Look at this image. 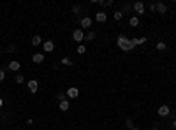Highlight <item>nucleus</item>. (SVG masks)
Listing matches in <instances>:
<instances>
[{
	"instance_id": "obj_21",
	"label": "nucleus",
	"mask_w": 176,
	"mask_h": 130,
	"mask_svg": "<svg viewBox=\"0 0 176 130\" xmlns=\"http://www.w3.org/2000/svg\"><path fill=\"white\" fill-rule=\"evenodd\" d=\"M165 48H167V44H165V42H157V49H159V51H164Z\"/></svg>"
},
{
	"instance_id": "obj_25",
	"label": "nucleus",
	"mask_w": 176,
	"mask_h": 130,
	"mask_svg": "<svg viewBox=\"0 0 176 130\" xmlns=\"http://www.w3.org/2000/svg\"><path fill=\"white\" fill-rule=\"evenodd\" d=\"M130 11V5L129 4H125V5H123V11H122V14H125V13H129Z\"/></svg>"
},
{
	"instance_id": "obj_31",
	"label": "nucleus",
	"mask_w": 176,
	"mask_h": 130,
	"mask_svg": "<svg viewBox=\"0 0 176 130\" xmlns=\"http://www.w3.org/2000/svg\"><path fill=\"white\" fill-rule=\"evenodd\" d=\"M173 128H176V119H174V121H173Z\"/></svg>"
},
{
	"instance_id": "obj_8",
	"label": "nucleus",
	"mask_w": 176,
	"mask_h": 130,
	"mask_svg": "<svg viewBox=\"0 0 176 130\" xmlns=\"http://www.w3.org/2000/svg\"><path fill=\"white\" fill-rule=\"evenodd\" d=\"M32 62H34V63H43V62H44V55H43V53L32 55Z\"/></svg>"
},
{
	"instance_id": "obj_2",
	"label": "nucleus",
	"mask_w": 176,
	"mask_h": 130,
	"mask_svg": "<svg viewBox=\"0 0 176 130\" xmlns=\"http://www.w3.org/2000/svg\"><path fill=\"white\" fill-rule=\"evenodd\" d=\"M72 39H74L76 42H81V41H85V32H83L81 28H76L74 32H72Z\"/></svg>"
},
{
	"instance_id": "obj_13",
	"label": "nucleus",
	"mask_w": 176,
	"mask_h": 130,
	"mask_svg": "<svg viewBox=\"0 0 176 130\" xmlns=\"http://www.w3.org/2000/svg\"><path fill=\"white\" fill-rule=\"evenodd\" d=\"M132 44L134 46H143V44H146V37H139V39H130Z\"/></svg>"
},
{
	"instance_id": "obj_27",
	"label": "nucleus",
	"mask_w": 176,
	"mask_h": 130,
	"mask_svg": "<svg viewBox=\"0 0 176 130\" xmlns=\"http://www.w3.org/2000/svg\"><path fill=\"white\" fill-rule=\"evenodd\" d=\"M127 127H129V128H130V130H132V128H134V123H132V119H130V118H129V119H127Z\"/></svg>"
},
{
	"instance_id": "obj_32",
	"label": "nucleus",
	"mask_w": 176,
	"mask_h": 130,
	"mask_svg": "<svg viewBox=\"0 0 176 130\" xmlns=\"http://www.w3.org/2000/svg\"><path fill=\"white\" fill-rule=\"evenodd\" d=\"M132 130H139V128H137V127H134V128H132Z\"/></svg>"
},
{
	"instance_id": "obj_23",
	"label": "nucleus",
	"mask_w": 176,
	"mask_h": 130,
	"mask_svg": "<svg viewBox=\"0 0 176 130\" xmlns=\"http://www.w3.org/2000/svg\"><path fill=\"white\" fill-rule=\"evenodd\" d=\"M85 51H86V48L83 46V44H79V46H78V53H79V55H83Z\"/></svg>"
},
{
	"instance_id": "obj_3",
	"label": "nucleus",
	"mask_w": 176,
	"mask_h": 130,
	"mask_svg": "<svg viewBox=\"0 0 176 130\" xmlns=\"http://www.w3.org/2000/svg\"><path fill=\"white\" fill-rule=\"evenodd\" d=\"M67 97H69V98H78V97H79V90H78L76 86H70V88L67 90Z\"/></svg>"
},
{
	"instance_id": "obj_24",
	"label": "nucleus",
	"mask_w": 176,
	"mask_h": 130,
	"mask_svg": "<svg viewBox=\"0 0 176 130\" xmlns=\"http://www.w3.org/2000/svg\"><path fill=\"white\" fill-rule=\"evenodd\" d=\"M72 13H74V14H79V13H81V7H79V5H74V7H72Z\"/></svg>"
},
{
	"instance_id": "obj_10",
	"label": "nucleus",
	"mask_w": 176,
	"mask_h": 130,
	"mask_svg": "<svg viewBox=\"0 0 176 130\" xmlns=\"http://www.w3.org/2000/svg\"><path fill=\"white\" fill-rule=\"evenodd\" d=\"M169 107L167 106H160L159 107V116H162V118H165V116H169Z\"/></svg>"
},
{
	"instance_id": "obj_30",
	"label": "nucleus",
	"mask_w": 176,
	"mask_h": 130,
	"mask_svg": "<svg viewBox=\"0 0 176 130\" xmlns=\"http://www.w3.org/2000/svg\"><path fill=\"white\" fill-rule=\"evenodd\" d=\"M2 106H4V98H2V97H0V107H2Z\"/></svg>"
},
{
	"instance_id": "obj_7",
	"label": "nucleus",
	"mask_w": 176,
	"mask_h": 130,
	"mask_svg": "<svg viewBox=\"0 0 176 130\" xmlns=\"http://www.w3.org/2000/svg\"><path fill=\"white\" fill-rule=\"evenodd\" d=\"M132 9H134L137 14H144V4H143V2H136V4L132 5Z\"/></svg>"
},
{
	"instance_id": "obj_29",
	"label": "nucleus",
	"mask_w": 176,
	"mask_h": 130,
	"mask_svg": "<svg viewBox=\"0 0 176 130\" xmlns=\"http://www.w3.org/2000/svg\"><path fill=\"white\" fill-rule=\"evenodd\" d=\"M150 11H151V13H157V9H155V4L150 5Z\"/></svg>"
},
{
	"instance_id": "obj_12",
	"label": "nucleus",
	"mask_w": 176,
	"mask_h": 130,
	"mask_svg": "<svg viewBox=\"0 0 176 130\" xmlns=\"http://www.w3.org/2000/svg\"><path fill=\"white\" fill-rule=\"evenodd\" d=\"M95 19H97L99 23H104L106 19H108V14H106L104 11H100V13H97V14H95Z\"/></svg>"
},
{
	"instance_id": "obj_20",
	"label": "nucleus",
	"mask_w": 176,
	"mask_h": 130,
	"mask_svg": "<svg viewBox=\"0 0 176 130\" xmlns=\"http://www.w3.org/2000/svg\"><path fill=\"white\" fill-rule=\"evenodd\" d=\"M14 81H16V83H18V84H21V83H23V81H25V77H23V76H21V74H16V77H14Z\"/></svg>"
},
{
	"instance_id": "obj_26",
	"label": "nucleus",
	"mask_w": 176,
	"mask_h": 130,
	"mask_svg": "<svg viewBox=\"0 0 176 130\" xmlns=\"http://www.w3.org/2000/svg\"><path fill=\"white\" fill-rule=\"evenodd\" d=\"M7 51H9V53H13V51H16V46H14V44H11V46L7 48Z\"/></svg>"
},
{
	"instance_id": "obj_16",
	"label": "nucleus",
	"mask_w": 176,
	"mask_h": 130,
	"mask_svg": "<svg viewBox=\"0 0 176 130\" xmlns=\"http://www.w3.org/2000/svg\"><path fill=\"white\" fill-rule=\"evenodd\" d=\"M129 25H130V26H137V25H139V18H137V16H132V18L129 19Z\"/></svg>"
},
{
	"instance_id": "obj_18",
	"label": "nucleus",
	"mask_w": 176,
	"mask_h": 130,
	"mask_svg": "<svg viewBox=\"0 0 176 130\" xmlns=\"http://www.w3.org/2000/svg\"><path fill=\"white\" fill-rule=\"evenodd\" d=\"M94 39H95V32H88V34H85V41H94Z\"/></svg>"
},
{
	"instance_id": "obj_19",
	"label": "nucleus",
	"mask_w": 176,
	"mask_h": 130,
	"mask_svg": "<svg viewBox=\"0 0 176 130\" xmlns=\"http://www.w3.org/2000/svg\"><path fill=\"white\" fill-rule=\"evenodd\" d=\"M113 18H115V21H120V19L123 18V14H122V11H115V13H113Z\"/></svg>"
},
{
	"instance_id": "obj_11",
	"label": "nucleus",
	"mask_w": 176,
	"mask_h": 130,
	"mask_svg": "<svg viewBox=\"0 0 176 130\" xmlns=\"http://www.w3.org/2000/svg\"><path fill=\"white\" fill-rule=\"evenodd\" d=\"M19 67H21V63L18 62V60H13V62H9V71H19Z\"/></svg>"
},
{
	"instance_id": "obj_6",
	"label": "nucleus",
	"mask_w": 176,
	"mask_h": 130,
	"mask_svg": "<svg viewBox=\"0 0 176 130\" xmlns=\"http://www.w3.org/2000/svg\"><path fill=\"white\" fill-rule=\"evenodd\" d=\"M81 30L83 28H90L92 26V18H88V16H85V18H81Z\"/></svg>"
},
{
	"instance_id": "obj_17",
	"label": "nucleus",
	"mask_w": 176,
	"mask_h": 130,
	"mask_svg": "<svg viewBox=\"0 0 176 130\" xmlns=\"http://www.w3.org/2000/svg\"><path fill=\"white\" fill-rule=\"evenodd\" d=\"M41 42H43V39H41V35H34V37H32V46H39Z\"/></svg>"
},
{
	"instance_id": "obj_4",
	"label": "nucleus",
	"mask_w": 176,
	"mask_h": 130,
	"mask_svg": "<svg viewBox=\"0 0 176 130\" xmlns=\"http://www.w3.org/2000/svg\"><path fill=\"white\" fill-rule=\"evenodd\" d=\"M43 49H44V53H51L55 49V42L53 41H46L44 44H43Z\"/></svg>"
},
{
	"instance_id": "obj_9",
	"label": "nucleus",
	"mask_w": 176,
	"mask_h": 130,
	"mask_svg": "<svg viewBox=\"0 0 176 130\" xmlns=\"http://www.w3.org/2000/svg\"><path fill=\"white\" fill-rule=\"evenodd\" d=\"M155 9H157L159 14H165V13H167V7H165V4H162V2L155 4Z\"/></svg>"
},
{
	"instance_id": "obj_14",
	"label": "nucleus",
	"mask_w": 176,
	"mask_h": 130,
	"mask_svg": "<svg viewBox=\"0 0 176 130\" xmlns=\"http://www.w3.org/2000/svg\"><path fill=\"white\" fill-rule=\"evenodd\" d=\"M97 4L100 7H111L113 5V0H97Z\"/></svg>"
},
{
	"instance_id": "obj_5",
	"label": "nucleus",
	"mask_w": 176,
	"mask_h": 130,
	"mask_svg": "<svg viewBox=\"0 0 176 130\" xmlns=\"http://www.w3.org/2000/svg\"><path fill=\"white\" fill-rule=\"evenodd\" d=\"M27 86H28V90H30V92H32V93H35L37 90H39V83L35 81V79H30Z\"/></svg>"
},
{
	"instance_id": "obj_22",
	"label": "nucleus",
	"mask_w": 176,
	"mask_h": 130,
	"mask_svg": "<svg viewBox=\"0 0 176 130\" xmlns=\"http://www.w3.org/2000/svg\"><path fill=\"white\" fill-rule=\"evenodd\" d=\"M62 63H64V65H72V60L65 56V58H62Z\"/></svg>"
},
{
	"instance_id": "obj_15",
	"label": "nucleus",
	"mask_w": 176,
	"mask_h": 130,
	"mask_svg": "<svg viewBox=\"0 0 176 130\" xmlns=\"http://www.w3.org/2000/svg\"><path fill=\"white\" fill-rule=\"evenodd\" d=\"M69 109V100L64 98V100H60V111H67Z\"/></svg>"
},
{
	"instance_id": "obj_1",
	"label": "nucleus",
	"mask_w": 176,
	"mask_h": 130,
	"mask_svg": "<svg viewBox=\"0 0 176 130\" xmlns=\"http://www.w3.org/2000/svg\"><path fill=\"white\" fill-rule=\"evenodd\" d=\"M116 44H118V48H120V49H123V51H132V49L136 48V46L132 44L130 39H129V37H125V35H118Z\"/></svg>"
},
{
	"instance_id": "obj_33",
	"label": "nucleus",
	"mask_w": 176,
	"mask_h": 130,
	"mask_svg": "<svg viewBox=\"0 0 176 130\" xmlns=\"http://www.w3.org/2000/svg\"><path fill=\"white\" fill-rule=\"evenodd\" d=\"M167 130H171V128H167Z\"/></svg>"
},
{
	"instance_id": "obj_28",
	"label": "nucleus",
	"mask_w": 176,
	"mask_h": 130,
	"mask_svg": "<svg viewBox=\"0 0 176 130\" xmlns=\"http://www.w3.org/2000/svg\"><path fill=\"white\" fill-rule=\"evenodd\" d=\"M4 79H5V72L0 71V81H4Z\"/></svg>"
}]
</instances>
